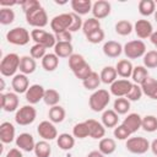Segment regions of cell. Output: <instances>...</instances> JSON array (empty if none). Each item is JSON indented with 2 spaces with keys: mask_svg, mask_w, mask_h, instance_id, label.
<instances>
[{
  "mask_svg": "<svg viewBox=\"0 0 157 157\" xmlns=\"http://www.w3.org/2000/svg\"><path fill=\"white\" fill-rule=\"evenodd\" d=\"M112 11V5L107 0H97L92 5V15L97 20H103L110 15Z\"/></svg>",
  "mask_w": 157,
  "mask_h": 157,
  "instance_id": "cell-14",
  "label": "cell"
},
{
  "mask_svg": "<svg viewBox=\"0 0 157 157\" xmlns=\"http://www.w3.org/2000/svg\"><path fill=\"white\" fill-rule=\"evenodd\" d=\"M132 83L130 80L128 78H119L115 80L110 86H109V92L110 94L115 96L117 98L119 97H126V94L129 93V91L132 87Z\"/></svg>",
  "mask_w": 157,
  "mask_h": 157,
  "instance_id": "cell-10",
  "label": "cell"
},
{
  "mask_svg": "<svg viewBox=\"0 0 157 157\" xmlns=\"http://www.w3.org/2000/svg\"><path fill=\"white\" fill-rule=\"evenodd\" d=\"M5 157H23V155H22V152H21V150H20V148L15 147V148L9 150V152L6 153V156H5Z\"/></svg>",
  "mask_w": 157,
  "mask_h": 157,
  "instance_id": "cell-53",
  "label": "cell"
},
{
  "mask_svg": "<svg viewBox=\"0 0 157 157\" xmlns=\"http://www.w3.org/2000/svg\"><path fill=\"white\" fill-rule=\"evenodd\" d=\"M29 80L27 77V75L25 74H16L12 80H11V87L13 88V92L17 93V94H21V93H26L27 90L29 88Z\"/></svg>",
  "mask_w": 157,
  "mask_h": 157,
  "instance_id": "cell-16",
  "label": "cell"
},
{
  "mask_svg": "<svg viewBox=\"0 0 157 157\" xmlns=\"http://www.w3.org/2000/svg\"><path fill=\"white\" fill-rule=\"evenodd\" d=\"M141 123H142V117L140 115V114H137V113H129L125 118H124V120H123V125L131 132V135L132 134H135L137 130H140L141 129Z\"/></svg>",
  "mask_w": 157,
  "mask_h": 157,
  "instance_id": "cell-19",
  "label": "cell"
},
{
  "mask_svg": "<svg viewBox=\"0 0 157 157\" xmlns=\"http://www.w3.org/2000/svg\"><path fill=\"white\" fill-rule=\"evenodd\" d=\"M134 31L140 39H147L153 33V26L148 20H137L134 23Z\"/></svg>",
  "mask_w": 157,
  "mask_h": 157,
  "instance_id": "cell-15",
  "label": "cell"
},
{
  "mask_svg": "<svg viewBox=\"0 0 157 157\" xmlns=\"http://www.w3.org/2000/svg\"><path fill=\"white\" fill-rule=\"evenodd\" d=\"M117 150V142L112 137H103L99 140L98 144V151H101L104 156H109L114 153Z\"/></svg>",
  "mask_w": 157,
  "mask_h": 157,
  "instance_id": "cell-30",
  "label": "cell"
},
{
  "mask_svg": "<svg viewBox=\"0 0 157 157\" xmlns=\"http://www.w3.org/2000/svg\"><path fill=\"white\" fill-rule=\"evenodd\" d=\"M104 37H105L104 31H103L102 28H98V29H96V31H93V32L88 33V34L86 36V39H87V42H88V43L98 44V43L103 42Z\"/></svg>",
  "mask_w": 157,
  "mask_h": 157,
  "instance_id": "cell-47",
  "label": "cell"
},
{
  "mask_svg": "<svg viewBox=\"0 0 157 157\" xmlns=\"http://www.w3.org/2000/svg\"><path fill=\"white\" fill-rule=\"evenodd\" d=\"M15 134H16V130L12 123L2 121L0 124V140L2 144H11L13 140H16Z\"/></svg>",
  "mask_w": 157,
  "mask_h": 157,
  "instance_id": "cell-20",
  "label": "cell"
},
{
  "mask_svg": "<svg viewBox=\"0 0 157 157\" xmlns=\"http://www.w3.org/2000/svg\"><path fill=\"white\" fill-rule=\"evenodd\" d=\"M37 118V110L32 104H26L22 105L21 108L17 109L16 114H15V121L16 124L21 125V126H26L32 124Z\"/></svg>",
  "mask_w": 157,
  "mask_h": 157,
  "instance_id": "cell-8",
  "label": "cell"
},
{
  "mask_svg": "<svg viewBox=\"0 0 157 157\" xmlns=\"http://www.w3.org/2000/svg\"><path fill=\"white\" fill-rule=\"evenodd\" d=\"M26 16V21L29 26L34 27V28H43L45 27L48 23H49V20H48V15H47V11L40 6L36 10H32L27 13H25Z\"/></svg>",
  "mask_w": 157,
  "mask_h": 157,
  "instance_id": "cell-7",
  "label": "cell"
},
{
  "mask_svg": "<svg viewBox=\"0 0 157 157\" xmlns=\"http://www.w3.org/2000/svg\"><path fill=\"white\" fill-rule=\"evenodd\" d=\"M15 21V12L11 7H1L0 10V23L4 26L11 25Z\"/></svg>",
  "mask_w": 157,
  "mask_h": 157,
  "instance_id": "cell-44",
  "label": "cell"
},
{
  "mask_svg": "<svg viewBox=\"0 0 157 157\" xmlns=\"http://www.w3.org/2000/svg\"><path fill=\"white\" fill-rule=\"evenodd\" d=\"M141 129L146 132H155L157 130V117L152 114L142 117Z\"/></svg>",
  "mask_w": 157,
  "mask_h": 157,
  "instance_id": "cell-40",
  "label": "cell"
},
{
  "mask_svg": "<svg viewBox=\"0 0 157 157\" xmlns=\"http://www.w3.org/2000/svg\"><path fill=\"white\" fill-rule=\"evenodd\" d=\"M114 29H115L117 34L125 37V36H129L134 31V25L128 20H120V21H118L115 23Z\"/></svg>",
  "mask_w": 157,
  "mask_h": 157,
  "instance_id": "cell-37",
  "label": "cell"
},
{
  "mask_svg": "<svg viewBox=\"0 0 157 157\" xmlns=\"http://www.w3.org/2000/svg\"><path fill=\"white\" fill-rule=\"evenodd\" d=\"M101 120H102L101 123L104 125V128H115L118 125L119 115L117 114V112L114 109H105L104 112H102Z\"/></svg>",
  "mask_w": 157,
  "mask_h": 157,
  "instance_id": "cell-27",
  "label": "cell"
},
{
  "mask_svg": "<svg viewBox=\"0 0 157 157\" xmlns=\"http://www.w3.org/2000/svg\"><path fill=\"white\" fill-rule=\"evenodd\" d=\"M43 102L49 107L58 105L60 102V93L54 88H48V90H45Z\"/></svg>",
  "mask_w": 157,
  "mask_h": 157,
  "instance_id": "cell-41",
  "label": "cell"
},
{
  "mask_svg": "<svg viewBox=\"0 0 157 157\" xmlns=\"http://www.w3.org/2000/svg\"><path fill=\"white\" fill-rule=\"evenodd\" d=\"M66 117V112L65 109L61 107V105H54V107H50L49 108V112H48V118L52 123L54 124H59V123H63L64 119Z\"/></svg>",
  "mask_w": 157,
  "mask_h": 157,
  "instance_id": "cell-33",
  "label": "cell"
},
{
  "mask_svg": "<svg viewBox=\"0 0 157 157\" xmlns=\"http://www.w3.org/2000/svg\"><path fill=\"white\" fill-rule=\"evenodd\" d=\"M47 54V48H44L43 45L39 44H33L29 49V55L36 60V59H43Z\"/></svg>",
  "mask_w": 157,
  "mask_h": 157,
  "instance_id": "cell-49",
  "label": "cell"
},
{
  "mask_svg": "<svg viewBox=\"0 0 157 157\" xmlns=\"http://www.w3.org/2000/svg\"><path fill=\"white\" fill-rule=\"evenodd\" d=\"M98 28H101V22H99V20H97V18H94V17H90V18H87V20L83 21L82 32H83L85 36H87L88 33H91V32H93V31H96V29H98Z\"/></svg>",
  "mask_w": 157,
  "mask_h": 157,
  "instance_id": "cell-45",
  "label": "cell"
},
{
  "mask_svg": "<svg viewBox=\"0 0 157 157\" xmlns=\"http://www.w3.org/2000/svg\"><path fill=\"white\" fill-rule=\"evenodd\" d=\"M37 132L45 141H52L58 137V130H56L54 123H52L50 120L40 121L37 126Z\"/></svg>",
  "mask_w": 157,
  "mask_h": 157,
  "instance_id": "cell-12",
  "label": "cell"
},
{
  "mask_svg": "<svg viewBox=\"0 0 157 157\" xmlns=\"http://www.w3.org/2000/svg\"><path fill=\"white\" fill-rule=\"evenodd\" d=\"M71 15H72V23H71V27H70L69 32L74 33V32H76V31H78V29H82L83 21H82V18H81V16H78L77 13L71 12Z\"/></svg>",
  "mask_w": 157,
  "mask_h": 157,
  "instance_id": "cell-51",
  "label": "cell"
},
{
  "mask_svg": "<svg viewBox=\"0 0 157 157\" xmlns=\"http://www.w3.org/2000/svg\"><path fill=\"white\" fill-rule=\"evenodd\" d=\"M20 63L21 58L16 53H9L6 54L0 63V72L4 77H13L20 70Z\"/></svg>",
  "mask_w": 157,
  "mask_h": 157,
  "instance_id": "cell-2",
  "label": "cell"
},
{
  "mask_svg": "<svg viewBox=\"0 0 157 157\" xmlns=\"http://www.w3.org/2000/svg\"><path fill=\"white\" fill-rule=\"evenodd\" d=\"M137 9H139V12L142 15V16H151L155 13L156 11V2L153 0H141L139 1V5H137Z\"/></svg>",
  "mask_w": 157,
  "mask_h": 157,
  "instance_id": "cell-39",
  "label": "cell"
},
{
  "mask_svg": "<svg viewBox=\"0 0 157 157\" xmlns=\"http://www.w3.org/2000/svg\"><path fill=\"white\" fill-rule=\"evenodd\" d=\"M151 142L142 136H132L125 141V148L134 155H144L150 150Z\"/></svg>",
  "mask_w": 157,
  "mask_h": 157,
  "instance_id": "cell-6",
  "label": "cell"
},
{
  "mask_svg": "<svg viewBox=\"0 0 157 157\" xmlns=\"http://www.w3.org/2000/svg\"><path fill=\"white\" fill-rule=\"evenodd\" d=\"M56 145L63 151H70L75 146V137L72 134H69V132L59 134L56 137Z\"/></svg>",
  "mask_w": 157,
  "mask_h": 157,
  "instance_id": "cell-24",
  "label": "cell"
},
{
  "mask_svg": "<svg viewBox=\"0 0 157 157\" xmlns=\"http://www.w3.org/2000/svg\"><path fill=\"white\" fill-rule=\"evenodd\" d=\"M99 76H101L102 83H105V85H109V86H110L115 80H118V78H117V77H118V74H117L115 66H110V65L104 66V67L102 69Z\"/></svg>",
  "mask_w": 157,
  "mask_h": 157,
  "instance_id": "cell-32",
  "label": "cell"
},
{
  "mask_svg": "<svg viewBox=\"0 0 157 157\" xmlns=\"http://www.w3.org/2000/svg\"><path fill=\"white\" fill-rule=\"evenodd\" d=\"M142 94H144V92H142L141 86L136 85V83H132V87H131V90L129 91V93L126 94L125 98H128L130 102H137V101L141 99Z\"/></svg>",
  "mask_w": 157,
  "mask_h": 157,
  "instance_id": "cell-48",
  "label": "cell"
},
{
  "mask_svg": "<svg viewBox=\"0 0 157 157\" xmlns=\"http://www.w3.org/2000/svg\"><path fill=\"white\" fill-rule=\"evenodd\" d=\"M31 38L32 40L34 42V44H39V45H43L44 48L47 49H50V48H54L55 44H56V38H55V34L53 33H49L44 29H40V28H34L31 31Z\"/></svg>",
  "mask_w": 157,
  "mask_h": 157,
  "instance_id": "cell-5",
  "label": "cell"
},
{
  "mask_svg": "<svg viewBox=\"0 0 157 157\" xmlns=\"http://www.w3.org/2000/svg\"><path fill=\"white\" fill-rule=\"evenodd\" d=\"M0 103L2 110L11 113V112H17L20 99L18 94L15 92H7V93H1L0 94Z\"/></svg>",
  "mask_w": 157,
  "mask_h": 157,
  "instance_id": "cell-11",
  "label": "cell"
},
{
  "mask_svg": "<svg viewBox=\"0 0 157 157\" xmlns=\"http://www.w3.org/2000/svg\"><path fill=\"white\" fill-rule=\"evenodd\" d=\"M20 5H21V7H22L25 13H27V12H29L32 10H36V9L42 6L38 0H25V1H21Z\"/></svg>",
  "mask_w": 157,
  "mask_h": 157,
  "instance_id": "cell-50",
  "label": "cell"
},
{
  "mask_svg": "<svg viewBox=\"0 0 157 157\" xmlns=\"http://www.w3.org/2000/svg\"><path fill=\"white\" fill-rule=\"evenodd\" d=\"M110 92L104 90V88H98L92 92V94L88 98V105L90 108L98 113V112H104L107 105L110 102Z\"/></svg>",
  "mask_w": 157,
  "mask_h": 157,
  "instance_id": "cell-1",
  "label": "cell"
},
{
  "mask_svg": "<svg viewBox=\"0 0 157 157\" xmlns=\"http://www.w3.org/2000/svg\"><path fill=\"white\" fill-rule=\"evenodd\" d=\"M141 88L145 96H147L153 101H157V80L156 78L147 77L145 82L141 85Z\"/></svg>",
  "mask_w": 157,
  "mask_h": 157,
  "instance_id": "cell-25",
  "label": "cell"
},
{
  "mask_svg": "<svg viewBox=\"0 0 157 157\" xmlns=\"http://www.w3.org/2000/svg\"><path fill=\"white\" fill-rule=\"evenodd\" d=\"M150 150L152 151V153H153L155 156H157V139H155V140L151 142V145H150Z\"/></svg>",
  "mask_w": 157,
  "mask_h": 157,
  "instance_id": "cell-55",
  "label": "cell"
},
{
  "mask_svg": "<svg viewBox=\"0 0 157 157\" xmlns=\"http://www.w3.org/2000/svg\"><path fill=\"white\" fill-rule=\"evenodd\" d=\"M72 135L75 139H86L90 136V131H88V126L86 124V121H81L74 125L72 128Z\"/></svg>",
  "mask_w": 157,
  "mask_h": 157,
  "instance_id": "cell-42",
  "label": "cell"
},
{
  "mask_svg": "<svg viewBox=\"0 0 157 157\" xmlns=\"http://www.w3.org/2000/svg\"><path fill=\"white\" fill-rule=\"evenodd\" d=\"M113 109L117 112L118 115L128 114V112L130 110V101L125 97L115 98V101L113 103Z\"/></svg>",
  "mask_w": 157,
  "mask_h": 157,
  "instance_id": "cell-36",
  "label": "cell"
},
{
  "mask_svg": "<svg viewBox=\"0 0 157 157\" xmlns=\"http://www.w3.org/2000/svg\"><path fill=\"white\" fill-rule=\"evenodd\" d=\"M86 157H105V156H104L101 151H98V150H93V151L88 152Z\"/></svg>",
  "mask_w": 157,
  "mask_h": 157,
  "instance_id": "cell-54",
  "label": "cell"
},
{
  "mask_svg": "<svg viewBox=\"0 0 157 157\" xmlns=\"http://www.w3.org/2000/svg\"><path fill=\"white\" fill-rule=\"evenodd\" d=\"M147 49H146V44L144 43V40L141 39H134V40H129L128 43L124 44L123 47V53L125 54V56L130 60L132 59H139V58H144V55L146 54Z\"/></svg>",
  "mask_w": 157,
  "mask_h": 157,
  "instance_id": "cell-3",
  "label": "cell"
},
{
  "mask_svg": "<svg viewBox=\"0 0 157 157\" xmlns=\"http://www.w3.org/2000/svg\"><path fill=\"white\" fill-rule=\"evenodd\" d=\"M70 5H71V9L74 10L72 12L77 13L78 16H83L90 11H92L93 4L91 2V0H71Z\"/></svg>",
  "mask_w": 157,
  "mask_h": 157,
  "instance_id": "cell-23",
  "label": "cell"
},
{
  "mask_svg": "<svg viewBox=\"0 0 157 157\" xmlns=\"http://www.w3.org/2000/svg\"><path fill=\"white\" fill-rule=\"evenodd\" d=\"M33 152H34L36 157H49L52 155V146L49 145L48 141L40 140V141L36 142Z\"/></svg>",
  "mask_w": 157,
  "mask_h": 157,
  "instance_id": "cell-38",
  "label": "cell"
},
{
  "mask_svg": "<svg viewBox=\"0 0 157 157\" xmlns=\"http://www.w3.org/2000/svg\"><path fill=\"white\" fill-rule=\"evenodd\" d=\"M44 93H45V88L42 86V85H38V83H34V85H31L29 88L27 90V92L25 93V98L26 101L34 105L37 103H39L40 101H43L44 98Z\"/></svg>",
  "mask_w": 157,
  "mask_h": 157,
  "instance_id": "cell-13",
  "label": "cell"
},
{
  "mask_svg": "<svg viewBox=\"0 0 157 157\" xmlns=\"http://www.w3.org/2000/svg\"><path fill=\"white\" fill-rule=\"evenodd\" d=\"M16 147L25 152H32L34 151V139L29 132H22L16 137Z\"/></svg>",
  "mask_w": 157,
  "mask_h": 157,
  "instance_id": "cell-17",
  "label": "cell"
},
{
  "mask_svg": "<svg viewBox=\"0 0 157 157\" xmlns=\"http://www.w3.org/2000/svg\"><path fill=\"white\" fill-rule=\"evenodd\" d=\"M150 40H151V43L156 47V50H157V29H156V31H153L152 36L150 37Z\"/></svg>",
  "mask_w": 157,
  "mask_h": 157,
  "instance_id": "cell-56",
  "label": "cell"
},
{
  "mask_svg": "<svg viewBox=\"0 0 157 157\" xmlns=\"http://www.w3.org/2000/svg\"><path fill=\"white\" fill-rule=\"evenodd\" d=\"M102 50L108 58H118L123 53V45L117 40H107L104 42Z\"/></svg>",
  "mask_w": 157,
  "mask_h": 157,
  "instance_id": "cell-21",
  "label": "cell"
},
{
  "mask_svg": "<svg viewBox=\"0 0 157 157\" xmlns=\"http://www.w3.org/2000/svg\"><path fill=\"white\" fill-rule=\"evenodd\" d=\"M0 82H1V87H0V91L2 92V91L5 90V81H4V78H0Z\"/></svg>",
  "mask_w": 157,
  "mask_h": 157,
  "instance_id": "cell-57",
  "label": "cell"
},
{
  "mask_svg": "<svg viewBox=\"0 0 157 157\" xmlns=\"http://www.w3.org/2000/svg\"><path fill=\"white\" fill-rule=\"evenodd\" d=\"M86 65H88V63L86 61V59L83 58V55L74 53L70 58H69V67L72 71V74L75 75L76 72H78L81 69H83Z\"/></svg>",
  "mask_w": 157,
  "mask_h": 157,
  "instance_id": "cell-28",
  "label": "cell"
},
{
  "mask_svg": "<svg viewBox=\"0 0 157 157\" xmlns=\"http://www.w3.org/2000/svg\"><path fill=\"white\" fill-rule=\"evenodd\" d=\"M102 83L101 81V76L98 75V72L92 71L83 81H82V86L87 90V91H96L98 90L99 85Z\"/></svg>",
  "mask_w": 157,
  "mask_h": 157,
  "instance_id": "cell-34",
  "label": "cell"
},
{
  "mask_svg": "<svg viewBox=\"0 0 157 157\" xmlns=\"http://www.w3.org/2000/svg\"><path fill=\"white\" fill-rule=\"evenodd\" d=\"M87 126H88V131H90V137L94 139V140H101L104 137L105 135V128L104 125L96 120V119H87L85 120Z\"/></svg>",
  "mask_w": 157,
  "mask_h": 157,
  "instance_id": "cell-18",
  "label": "cell"
},
{
  "mask_svg": "<svg viewBox=\"0 0 157 157\" xmlns=\"http://www.w3.org/2000/svg\"><path fill=\"white\" fill-rule=\"evenodd\" d=\"M115 70L118 76L123 77V78H129L132 75V70H134V65L129 59H121L115 65Z\"/></svg>",
  "mask_w": 157,
  "mask_h": 157,
  "instance_id": "cell-22",
  "label": "cell"
},
{
  "mask_svg": "<svg viewBox=\"0 0 157 157\" xmlns=\"http://www.w3.org/2000/svg\"><path fill=\"white\" fill-rule=\"evenodd\" d=\"M31 39V32H28L25 27H15L6 33V40L13 45H26Z\"/></svg>",
  "mask_w": 157,
  "mask_h": 157,
  "instance_id": "cell-4",
  "label": "cell"
},
{
  "mask_svg": "<svg viewBox=\"0 0 157 157\" xmlns=\"http://www.w3.org/2000/svg\"><path fill=\"white\" fill-rule=\"evenodd\" d=\"M144 66L146 69H156L157 67V50H147L142 58Z\"/></svg>",
  "mask_w": 157,
  "mask_h": 157,
  "instance_id": "cell-43",
  "label": "cell"
},
{
  "mask_svg": "<svg viewBox=\"0 0 157 157\" xmlns=\"http://www.w3.org/2000/svg\"><path fill=\"white\" fill-rule=\"evenodd\" d=\"M37 69V63L31 55H23L21 56V63H20V72L25 75H31L36 71Z\"/></svg>",
  "mask_w": 157,
  "mask_h": 157,
  "instance_id": "cell-26",
  "label": "cell"
},
{
  "mask_svg": "<svg viewBox=\"0 0 157 157\" xmlns=\"http://www.w3.org/2000/svg\"><path fill=\"white\" fill-rule=\"evenodd\" d=\"M153 16H155V20H156V22H157V9H156V11H155Z\"/></svg>",
  "mask_w": 157,
  "mask_h": 157,
  "instance_id": "cell-58",
  "label": "cell"
},
{
  "mask_svg": "<svg viewBox=\"0 0 157 157\" xmlns=\"http://www.w3.org/2000/svg\"><path fill=\"white\" fill-rule=\"evenodd\" d=\"M55 38H56V42H71L72 40V33L69 31H65V32L55 34Z\"/></svg>",
  "mask_w": 157,
  "mask_h": 157,
  "instance_id": "cell-52",
  "label": "cell"
},
{
  "mask_svg": "<svg viewBox=\"0 0 157 157\" xmlns=\"http://www.w3.org/2000/svg\"><path fill=\"white\" fill-rule=\"evenodd\" d=\"M113 135H114V137L117 139V140H120V141H126L130 136H131V132L123 125V124H120V125H117L115 128H114V130H113Z\"/></svg>",
  "mask_w": 157,
  "mask_h": 157,
  "instance_id": "cell-46",
  "label": "cell"
},
{
  "mask_svg": "<svg viewBox=\"0 0 157 157\" xmlns=\"http://www.w3.org/2000/svg\"><path fill=\"white\" fill-rule=\"evenodd\" d=\"M71 23H72L71 12H65V13H60V15L54 16L50 20L49 25H50V28L54 32V34H58V33L69 31L71 27Z\"/></svg>",
  "mask_w": 157,
  "mask_h": 157,
  "instance_id": "cell-9",
  "label": "cell"
},
{
  "mask_svg": "<svg viewBox=\"0 0 157 157\" xmlns=\"http://www.w3.org/2000/svg\"><path fill=\"white\" fill-rule=\"evenodd\" d=\"M150 77L148 75V69H146L144 65H137V66H134V70H132V75H131V78H132V82L136 83V85H142L145 82V80Z\"/></svg>",
  "mask_w": 157,
  "mask_h": 157,
  "instance_id": "cell-35",
  "label": "cell"
},
{
  "mask_svg": "<svg viewBox=\"0 0 157 157\" xmlns=\"http://www.w3.org/2000/svg\"><path fill=\"white\" fill-rule=\"evenodd\" d=\"M54 53L59 58H70L74 54V47L71 42H56L54 47Z\"/></svg>",
  "mask_w": 157,
  "mask_h": 157,
  "instance_id": "cell-29",
  "label": "cell"
},
{
  "mask_svg": "<svg viewBox=\"0 0 157 157\" xmlns=\"http://www.w3.org/2000/svg\"><path fill=\"white\" fill-rule=\"evenodd\" d=\"M58 66H59V56L55 53H47L45 56L42 59V67L48 72L54 71Z\"/></svg>",
  "mask_w": 157,
  "mask_h": 157,
  "instance_id": "cell-31",
  "label": "cell"
}]
</instances>
